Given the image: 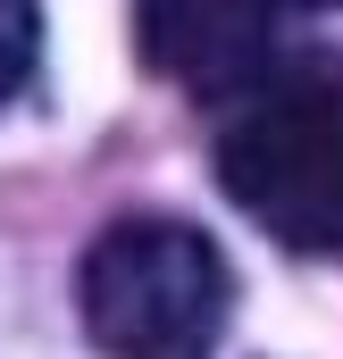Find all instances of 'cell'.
<instances>
[{
  "label": "cell",
  "instance_id": "3957f363",
  "mask_svg": "<svg viewBox=\"0 0 343 359\" xmlns=\"http://www.w3.org/2000/svg\"><path fill=\"white\" fill-rule=\"evenodd\" d=\"M276 0H134V50L184 92H235L268 59Z\"/></svg>",
  "mask_w": 343,
  "mask_h": 359
},
{
  "label": "cell",
  "instance_id": "6da1fadb",
  "mask_svg": "<svg viewBox=\"0 0 343 359\" xmlns=\"http://www.w3.org/2000/svg\"><path fill=\"white\" fill-rule=\"evenodd\" d=\"M76 318L109 359H201L226 318V259L184 217H117L76 259Z\"/></svg>",
  "mask_w": 343,
  "mask_h": 359
},
{
  "label": "cell",
  "instance_id": "7a4b0ae2",
  "mask_svg": "<svg viewBox=\"0 0 343 359\" xmlns=\"http://www.w3.org/2000/svg\"><path fill=\"white\" fill-rule=\"evenodd\" d=\"M226 201L293 251H343V84H302L243 109L218 142Z\"/></svg>",
  "mask_w": 343,
  "mask_h": 359
},
{
  "label": "cell",
  "instance_id": "277c9868",
  "mask_svg": "<svg viewBox=\"0 0 343 359\" xmlns=\"http://www.w3.org/2000/svg\"><path fill=\"white\" fill-rule=\"evenodd\" d=\"M34 50H42V17H34V0H0V109L25 92Z\"/></svg>",
  "mask_w": 343,
  "mask_h": 359
}]
</instances>
